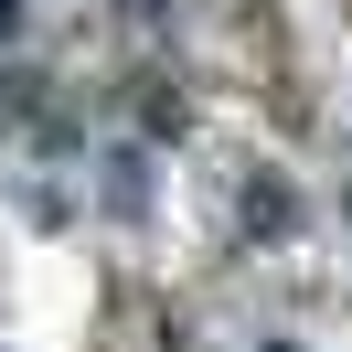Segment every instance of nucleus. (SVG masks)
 <instances>
[{
  "mask_svg": "<svg viewBox=\"0 0 352 352\" xmlns=\"http://www.w3.org/2000/svg\"><path fill=\"white\" fill-rule=\"evenodd\" d=\"M11 22H22V0H0V32H11Z\"/></svg>",
  "mask_w": 352,
  "mask_h": 352,
  "instance_id": "nucleus-1",
  "label": "nucleus"
}]
</instances>
